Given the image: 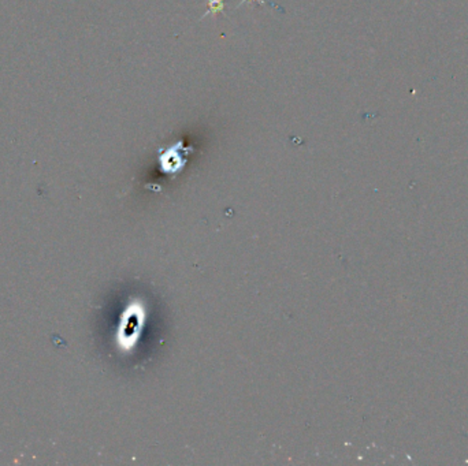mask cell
Wrapping results in <instances>:
<instances>
[{"instance_id":"1","label":"cell","mask_w":468,"mask_h":466,"mask_svg":"<svg viewBox=\"0 0 468 466\" xmlns=\"http://www.w3.org/2000/svg\"><path fill=\"white\" fill-rule=\"evenodd\" d=\"M207 3H209V8H207V11L201 16V20L207 18L209 16H213V18H215V17H216L219 13H222L223 8H225V3H223V0H207Z\"/></svg>"},{"instance_id":"2","label":"cell","mask_w":468,"mask_h":466,"mask_svg":"<svg viewBox=\"0 0 468 466\" xmlns=\"http://www.w3.org/2000/svg\"><path fill=\"white\" fill-rule=\"evenodd\" d=\"M251 1H257V3H259V4H262V6H264V4H266V1H264V0H241V1H240V4L237 6V8H238V7H241L244 3H251Z\"/></svg>"}]
</instances>
